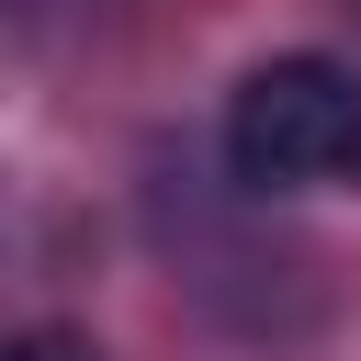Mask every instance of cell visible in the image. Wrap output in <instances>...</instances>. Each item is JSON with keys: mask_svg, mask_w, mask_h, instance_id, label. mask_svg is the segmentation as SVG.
Segmentation results:
<instances>
[{"mask_svg": "<svg viewBox=\"0 0 361 361\" xmlns=\"http://www.w3.org/2000/svg\"><path fill=\"white\" fill-rule=\"evenodd\" d=\"M226 169L248 192H361V79L338 56H259L226 90Z\"/></svg>", "mask_w": 361, "mask_h": 361, "instance_id": "6da1fadb", "label": "cell"}, {"mask_svg": "<svg viewBox=\"0 0 361 361\" xmlns=\"http://www.w3.org/2000/svg\"><path fill=\"white\" fill-rule=\"evenodd\" d=\"M23 361H102V350H79V338H56V327H45V338H23Z\"/></svg>", "mask_w": 361, "mask_h": 361, "instance_id": "7a4b0ae2", "label": "cell"}, {"mask_svg": "<svg viewBox=\"0 0 361 361\" xmlns=\"http://www.w3.org/2000/svg\"><path fill=\"white\" fill-rule=\"evenodd\" d=\"M0 361H23V350H0Z\"/></svg>", "mask_w": 361, "mask_h": 361, "instance_id": "3957f363", "label": "cell"}]
</instances>
